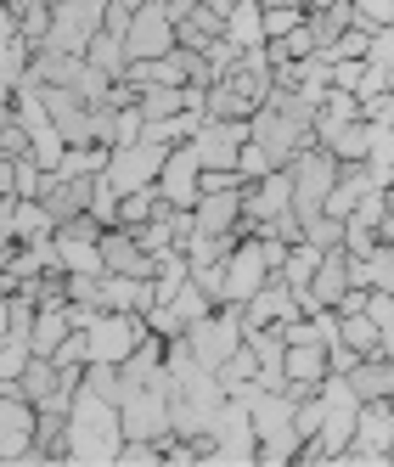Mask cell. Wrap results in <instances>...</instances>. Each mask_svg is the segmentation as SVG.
I'll use <instances>...</instances> for the list:
<instances>
[{"instance_id": "6da1fadb", "label": "cell", "mask_w": 394, "mask_h": 467, "mask_svg": "<svg viewBox=\"0 0 394 467\" xmlns=\"http://www.w3.org/2000/svg\"><path fill=\"white\" fill-rule=\"evenodd\" d=\"M124 451V417H119V400L96 394L90 383L74 389V406H68V456L74 462H119Z\"/></svg>"}, {"instance_id": "7a4b0ae2", "label": "cell", "mask_w": 394, "mask_h": 467, "mask_svg": "<svg viewBox=\"0 0 394 467\" xmlns=\"http://www.w3.org/2000/svg\"><path fill=\"white\" fill-rule=\"evenodd\" d=\"M355 417H360V394L349 389L344 372H327L321 383V428H316V440H305L299 462H333L349 451L355 440Z\"/></svg>"}, {"instance_id": "3957f363", "label": "cell", "mask_w": 394, "mask_h": 467, "mask_svg": "<svg viewBox=\"0 0 394 467\" xmlns=\"http://www.w3.org/2000/svg\"><path fill=\"white\" fill-rule=\"evenodd\" d=\"M243 338H248L243 305H220V310H209L203 321H192V327H186V344H192V355L203 360L209 372H220V366L243 349Z\"/></svg>"}, {"instance_id": "277c9868", "label": "cell", "mask_w": 394, "mask_h": 467, "mask_svg": "<svg viewBox=\"0 0 394 467\" xmlns=\"http://www.w3.org/2000/svg\"><path fill=\"white\" fill-rule=\"evenodd\" d=\"M119 417H124V440H170L175 417H170V389L158 383H124L119 394Z\"/></svg>"}, {"instance_id": "5b68a950", "label": "cell", "mask_w": 394, "mask_h": 467, "mask_svg": "<svg viewBox=\"0 0 394 467\" xmlns=\"http://www.w3.org/2000/svg\"><path fill=\"white\" fill-rule=\"evenodd\" d=\"M287 170H293V209H299V220H316L327 209V192L338 186V158L327 152L321 141H310Z\"/></svg>"}, {"instance_id": "8992f818", "label": "cell", "mask_w": 394, "mask_h": 467, "mask_svg": "<svg viewBox=\"0 0 394 467\" xmlns=\"http://www.w3.org/2000/svg\"><path fill=\"white\" fill-rule=\"evenodd\" d=\"M85 338H90V360L124 366L130 355H136V344L147 338V316H136V310H96V321L85 327Z\"/></svg>"}, {"instance_id": "52a82bcc", "label": "cell", "mask_w": 394, "mask_h": 467, "mask_svg": "<svg viewBox=\"0 0 394 467\" xmlns=\"http://www.w3.org/2000/svg\"><path fill=\"white\" fill-rule=\"evenodd\" d=\"M175 46H181V28H175V17H170V6H163V0L141 6L136 17H130V28H124V51H130V62L170 57Z\"/></svg>"}, {"instance_id": "ba28073f", "label": "cell", "mask_w": 394, "mask_h": 467, "mask_svg": "<svg viewBox=\"0 0 394 467\" xmlns=\"http://www.w3.org/2000/svg\"><path fill=\"white\" fill-rule=\"evenodd\" d=\"M248 136H254L248 119H203V124H197V136H192V152H197L203 170H237Z\"/></svg>"}, {"instance_id": "9c48e42d", "label": "cell", "mask_w": 394, "mask_h": 467, "mask_svg": "<svg viewBox=\"0 0 394 467\" xmlns=\"http://www.w3.org/2000/svg\"><path fill=\"white\" fill-rule=\"evenodd\" d=\"M271 276L276 271H271L265 243H259V237H237V248L225 254V305H248Z\"/></svg>"}, {"instance_id": "30bf717a", "label": "cell", "mask_w": 394, "mask_h": 467, "mask_svg": "<svg viewBox=\"0 0 394 467\" xmlns=\"http://www.w3.org/2000/svg\"><path fill=\"white\" fill-rule=\"evenodd\" d=\"M209 462H259V433H254V417L237 394L225 400V411L209 433Z\"/></svg>"}, {"instance_id": "8fae6325", "label": "cell", "mask_w": 394, "mask_h": 467, "mask_svg": "<svg viewBox=\"0 0 394 467\" xmlns=\"http://www.w3.org/2000/svg\"><path fill=\"white\" fill-rule=\"evenodd\" d=\"M163 158H170V147L141 136V141H130V147H113L108 158V181L119 192H141V186H158V170H163Z\"/></svg>"}, {"instance_id": "7c38bea8", "label": "cell", "mask_w": 394, "mask_h": 467, "mask_svg": "<svg viewBox=\"0 0 394 467\" xmlns=\"http://www.w3.org/2000/svg\"><path fill=\"white\" fill-rule=\"evenodd\" d=\"M158 197L170 209H197V197H203V163H197L192 141L170 147V158H163V170H158Z\"/></svg>"}, {"instance_id": "4fadbf2b", "label": "cell", "mask_w": 394, "mask_h": 467, "mask_svg": "<svg viewBox=\"0 0 394 467\" xmlns=\"http://www.w3.org/2000/svg\"><path fill=\"white\" fill-rule=\"evenodd\" d=\"M282 214H293V170H271V175H259V181L243 186V220H248V231L271 225Z\"/></svg>"}, {"instance_id": "5bb4252c", "label": "cell", "mask_w": 394, "mask_h": 467, "mask_svg": "<svg viewBox=\"0 0 394 467\" xmlns=\"http://www.w3.org/2000/svg\"><path fill=\"white\" fill-rule=\"evenodd\" d=\"M35 428H40V406L23 389L0 394V462L12 456H35Z\"/></svg>"}, {"instance_id": "9a60e30c", "label": "cell", "mask_w": 394, "mask_h": 467, "mask_svg": "<svg viewBox=\"0 0 394 467\" xmlns=\"http://www.w3.org/2000/svg\"><path fill=\"white\" fill-rule=\"evenodd\" d=\"M349 451L360 462H367V456H394V400H360Z\"/></svg>"}, {"instance_id": "2e32d148", "label": "cell", "mask_w": 394, "mask_h": 467, "mask_svg": "<svg viewBox=\"0 0 394 467\" xmlns=\"http://www.w3.org/2000/svg\"><path fill=\"white\" fill-rule=\"evenodd\" d=\"M293 316H305V310H299V293H293L282 276H271V282L243 305V321H248V327H287Z\"/></svg>"}, {"instance_id": "e0dca14e", "label": "cell", "mask_w": 394, "mask_h": 467, "mask_svg": "<svg viewBox=\"0 0 394 467\" xmlns=\"http://www.w3.org/2000/svg\"><path fill=\"white\" fill-rule=\"evenodd\" d=\"M327 372H333V360H327V344H287V394L293 400H310Z\"/></svg>"}, {"instance_id": "ac0fdd59", "label": "cell", "mask_w": 394, "mask_h": 467, "mask_svg": "<svg viewBox=\"0 0 394 467\" xmlns=\"http://www.w3.org/2000/svg\"><path fill=\"white\" fill-rule=\"evenodd\" d=\"M220 35L232 40L237 51L271 46V35H265V6H259V0H232V12H225V28H220Z\"/></svg>"}, {"instance_id": "d6986e66", "label": "cell", "mask_w": 394, "mask_h": 467, "mask_svg": "<svg viewBox=\"0 0 394 467\" xmlns=\"http://www.w3.org/2000/svg\"><path fill=\"white\" fill-rule=\"evenodd\" d=\"M321 147L333 152L338 163H367V152H372V119H349L338 130H327Z\"/></svg>"}, {"instance_id": "ffe728a7", "label": "cell", "mask_w": 394, "mask_h": 467, "mask_svg": "<svg viewBox=\"0 0 394 467\" xmlns=\"http://www.w3.org/2000/svg\"><path fill=\"white\" fill-rule=\"evenodd\" d=\"M305 293L316 298V305H338V298L349 293V248H327L321 271H316V282Z\"/></svg>"}, {"instance_id": "44dd1931", "label": "cell", "mask_w": 394, "mask_h": 467, "mask_svg": "<svg viewBox=\"0 0 394 467\" xmlns=\"http://www.w3.org/2000/svg\"><path fill=\"white\" fill-rule=\"evenodd\" d=\"M12 237H17V243H46V237H57V214L46 209V197H17V209H12Z\"/></svg>"}, {"instance_id": "7402d4cb", "label": "cell", "mask_w": 394, "mask_h": 467, "mask_svg": "<svg viewBox=\"0 0 394 467\" xmlns=\"http://www.w3.org/2000/svg\"><path fill=\"white\" fill-rule=\"evenodd\" d=\"M321 259H327V254H321L310 237H299V243L287 248V259H282V271H276V276H282L293 293H305V287L316 282V271H321Z\"/></svg>"}, {"instance_id": "603a6c76", "label": "cell", "mask_w": 394, "mask_h": 467, "mask_svg": "<svg viewBox=\"0 0 394 467\" xmlns=\"http://www.w3.org/2000/svg\"><path fill=\"white\" fill-rule=\"evenodd\" d=\"M136 108H141V119L152 124V119H175V113H186L192 96H186V85H141Z\"/></svg>"}, {"instance_id": "cb8c5ba5", "label": "cell", "mask_w": 394, "mask_h": 467, "mask_svg": "<svg viewBox=\"0 0 394 467\" xmlns=\"http://www.w3.org/2000/svg\"><path fill=\"white\" fill-rule=\"evenodd\" d=\"M74 332V321H68V305H40V316H35V332H28V344H35V355H57V344Z\"/></svg>"}, {"instance_id": "d4e9b609", "label": "cell", "mask_w": 394, "mask_h": 467, "mask_svg": "<svg viewBox=\"0 0 394 467\" xmlns=\"http://www.w3.org/2000/svg\"><path fill=\"white\" fill-rule=\"evenodd\" d=\"M344 344L367 360V355H383V327L367 316V310H355V316H344Z\"/></svg>"}, {"instance_id": "484cf974", "label": "cell", "mask_w": 394, "mask_h": 467, "mask_svg": "<svg viewBox=\"0 0 394 467\" xmlns=\"http://www.w3.org/2000/svg\"><path fill=\"white\" fill-rule=\"evenodd\" d=\"M85 57L96 62V68H108L113 79H124V74H130V51H124V35H108V28H102V35L90 40V51H85Z\"/></svg>"}, {"instance_id": "4316f807", "label": "cell", "mask_w": 394, "mask_h": 467, "mask_svg": "<svg viewBox=\"0 0 394 467\" xmlns=\"http://www.w3.org/2000/svg\"><path fill=\"white\" fill-rule=\"evenodd\" d=\"M214 378L225 383V394H237L243 383H259V355H254V344L243 338V349H237L232 360H225V366H220V372H214Z\"/></svg>"}, {"instance_id": "83f0119b", "label": "cell", "mask_w": 394, "mask_h": 467, "mask_svg": "<svg viewBox=\"0 0 394 467\" xmlns=\"http://www.w3.org/2000/svg\"><path fill=\"white\" fill-rule=\"evenodd\" d=\"M163 305H175V316H181V321H186V327H192V321H203V316H209V310H220V305H214V298H209V293H203V287H197V282H192V276H186V282H181V287H175V298H163Z\"/></svg>"}, {"instance_id": "f1b7e54d", "label": "cell", "mask_w": 394, "mask_h": 467, "mask_svg": "<svg viewBox=\"0 0 394 467\" xmlns=\"http://www.w3.org/2000/svg\"><path fill=\"white\" fill-rule=\"evenodd\" d=\"M163 209V197H158V186H141V192H124V203H119V225H141V220H152Z\"/></svg>"}, {"instance_id": "f546056e", "label": "cell", "mask_w": 394, "mask_h": 467, "mask_svg": "<svg viewBox=\"0 0 394 467\" xmlns=\"http://www.w3.org/2000/svg\"><path fill=\"white\" fill-rule=\"evenodd\" d=\"M372 51V28H360V23H349L344 35L327 46V62H344V57H367Z\"/></svg>"}, {"instance_id": "4dcf8cb0", "label": "cell", "mask_w": 394, "mask_h": 467, "mask_svg": "<svg viewBox=\"0 0 394 467\" xmlns=\"http://www.w3.org/2000/svg\"><path fill=\"white\" fill-rule=\"evenodd\" d=\"M305 237H310V243H316L321 254H327V248H344V220L321 209L316 220H305Z\"/></svg>"}, {"instance_id": "1f68e13d", "label": "cell", "mask_w": 394, "mask_h": 467, "mask_svg": "<svg viewBox=\"0 0 394 467\" xmlns=\"http://www.w3.org/2000/svg\"><path fill=\"white\" fill-rule=\"evenodd\" d=\"M271 170H276V158L248 136V147H243V158H237V175H243V181H259V175H271Z\"/></svg>"}, {"instance_id": "d6a6232c", "label": "cell", "mask_w": 394, "mask_h": 467, "mask_svg": "<svg viewBox=\"0 0 394 467\" xmlns=\"http://www.w3.org/2000/svg\"><path fill=\"white\" fill-rule=\"evenodd\" d=\"M305 17H310V6H271V12H265V35L282 40V35H293Z\"/></svg>"}, {"instance_id": "836d02e7", "label": "cell", "mask_w": 394, "mask_h": 467, "mask_svg": "<svg viewBox=\"0 0 394 467\" xmlns=\"http://www.w3.org/2000/svg\"><path fill=\"white\" fill-rule=\"evenodd\" d=\"M355 23L360 28H389L394 23V0H355Z\"/></svg>"}, {"instance_id": "e575fe53", "label": "cell", "mask_w": 394, "mask_h": 467, "mask_svg": "<svg viewBox=\"0 0 394 467\" xmlns=\"http://www.w3.org/2000/svg\"><path fill=\"white\" fill-rule=\"evenodd\" d=\"M147 327L158 332V338H181V332H186V321L175 316V305H152L147 310Z\"/></svg>"}, {"instance_id": "d590c367", "label": "cell", "mask_w": 394, "mask_h": 467, "mask_svg": "<svg viewBox=\"0 0 394 467\" xmlns=\"http://www.w3.org/2000/svg\"><path fill=\"white\" fill-rule=\"evenodd\" d=\"M360 79H367V57H344V62H333V85H338V90H360Z\"/></svg>"}, {"instance_id": "8d00e7d4", "label": "cell", "mask_w": 394, "mask_h": 467, "mask_svg": "<svg viewBox=\"0 0 394 467\" xmlns=\"http://www.w3.org/2000/svg\"><path fill=\"white\" fill-rule=\"evenodd\" d=\"M367 62H378V68L394 74V23H389V28H372V51H367Z\"/></svg>"}, {"instance_id": "74e56055", "label": "cell", "mask_w": 394, "mask_h": 467, "mask_svg": "<svg viewBox=\"0 0 394 467\" xmlns=\"http://www.w3.org/2000/svg\"><path fill=\"white\" fill-rule=\"evenodd\" d=\"M17 389V378H6V372H0V394H12Z\"/></svg>"}, {"instance_id": "f35d334b", "label": "cell", "mask_w": 394, "mask_h": 467, "mask_svg": "<svg viewBox=\"0 0 394 467\" xmlns=\"http://www.w3.org/2000/svg\"><path fill=\"white\" fill-rule=\"evenodd\" d=\"M28 6H62V0H28Z\"/></svg>"}]
</instances>
